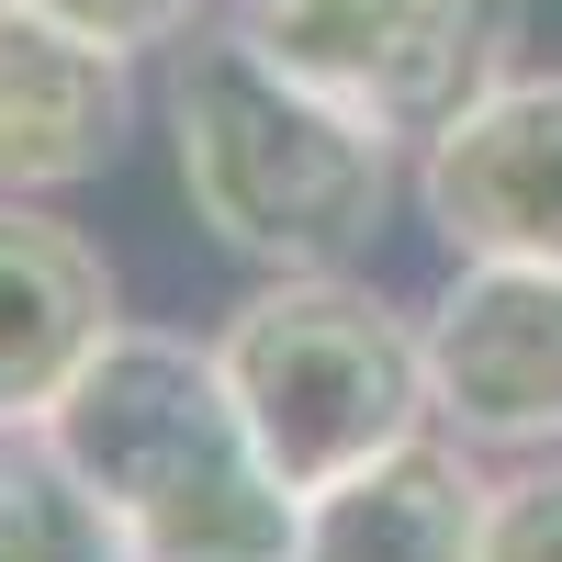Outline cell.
<instances>
[{
    "label": "cell",
    "mask_w": 562,
    "mask_h": 562,
    "mask_svg": "<svg viewBox=\"0 0 562 562\" xmlns=\"http://www.w3.org/2000/svg\"><path fill=\"white\" fill-rule=\"evenodd\" d=\"M484 562H562V450L495 473V495H484Z\"/></svg>",
    "instance_id": "11"
},
{
    "label": "cell",
    "mask_w": 562,
    "mask_h": 562,
    "mask_svg": "<svg viewBox=\"0 0 562 562\" xmlns=\"http://www.w3.org/2000/svg\"><path fill=\"white\" fill-rule=\"evenodd\" d=\"M416 326H428V405L461 450H562V270L461 259Z\"/></svg>",
    "instance_id": "5"
},
{
    "label": "cell",
    "mask_w": 562,
    "mask_h": 562,
    "mask_svg": "<svg viewBox=\"0 0 562 562\" xmlns=\"http://www.w3.org/2000/svg\"><path fill=\"white\" fill-rule=\"evenodd\" d=\"M214 371H225V394H237L248 439H259V461L281 473L293 506L439 428L428 326L394 315L349 270H270L214 326Z\"/></svg>",
    "instance_id": "3"
},
{
    "label": "cell",
    "mask_w": 562,
    "mask_h": 562,
    "mask_svg": "<svg viewBox=\"0 0 562 562\" xmlns=\"http://www.w3.org/2000/svg\"><path fill=\"white\" fill-rule=\"evenodd\" d=\"M124 326L113 259L57 225L45 203L0 192V439H34L45 405L79 383V360Z\"/></svg>",
    "instance_id": "8"
},
{
    "label": "cell",
    "mask_w": 562,
    "mask_h": 562,
    "mask_svg": "<svg viewBox=\"0 0 562 562\" xmlns=\"http://www.w3.org/2000/svg\"><path fill=\"white\" fill-rule=\"evenodd\" d=\"M135 135V57L102 34H68L34 0H0V192L45 203L102 180Z\"/></svg>",
    "instance_id": "7"
},
{
    "label": "cell",
    "mask_w": 562,
    "mask_h": 562,
    "mask_svg": "<svg viewBox=\"0 0 562 562\" xmlns=\"http://www.w3.org/2000/svg\"><path fill=\"white\" fill-rule=\"evenodd\" d=\"M169 158L203 237L248 270H349L405 192V147L281 79L237 23L180 34L169 57Z\"/></svg>",
    "instance_id": "2"
},
{
    "label": "cell",
    "mask_w": 562,
    "mask_h": 562,
    "mask_svg": "<svg viewBox=\"0 0 562 562\" xmlns=\"http://www.w3.org/2000/svg\"><path fill=\"white\" fill-rule=\"evenodd\" d=\"M484 461L450 428L383 450L371 473L304 495L293 562H484Z\"/></svg>",
    "instance_id": "9"
},
{
    "label": "cell",
    "mask_w": 562,
    "mask_h": 562,
    "mask_svg": "<svg viewBox=\"0 0 562 562\" xmlns=\"http://www.w3.org/2000/svg\"><path fill=\"white\" fill-rule=\"evenodd\" d=\"M416 214L450 259L562 270V68H506L473 113H450L416 147Z\"/></svg>",
    "instance_id": "6"
},
{
    "label": "cell",
    "mask_w": 562,
    "mask_h": 562,
    "mask_svg": "<svg viewBox=\"0 0 562 562\" xmlns=\"http://www.w3.org/2000/svg\"><path fill=\"white\" fill-rule=\"evenodd\" d=\"M0 562H135V551L45 439H0Z\"/></svg>",
    "instance_id": "10"
},
{
    "label": "cell",
    "mask_w": 562,
    "mask_h": 562,
    "mask_svg": "<svg viewBox=\"0 0 562 562\" xmlns=\"http://www.w3.org/2000/svg\"><path fill=\"white\" fill-rule=\"evenodd\" d=\"M225 23L394 147H428L518 68V0H225Z\"/></svg>",
    "instance_id": "4"
},
{
    "label": "cell",
    "mask_w": 562,
    "mask_h": 562,
    "mask_svg": "<svg viewBox=\"0 0 562 562\" xmlns=\"http://www.w3.org/2000/svg\"><path fill=\"white\" fill-rule=\"evenodd\" d=\"M34 12H57L68 34H102L124 57H147V45H180L214 23V0H34Z\"/></svg>",
    "instance_id": "12"
},
{
    "label": "cell",
    "mask_w": 562,
    "mask_h": 562,
    "mask_svg": "<svg viewBox=\"0 0 562 562\" xmlns=\"http://www.w3.org/2000/svg\"><path fill=\"white\" fill-rule=\"evenodd\" d=\"M45 450L102 495L135 562H293L281 473L259 461L237 394L214 371V338H169V326H113L79 360V383L45 405Z\"/></svg>",
    "instance_id": "1"
}]
</instances>
